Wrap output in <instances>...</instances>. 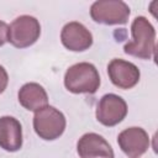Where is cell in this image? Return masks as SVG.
Listing matches in <instances>:
<instances>
[{
    "instance_id": "4fadbf2b",
    "label": "cell",
    "mask_w": 158,
    "mask_h": 158,
    "mask_svg": "<svg viewBox=\"0 0 158 158\" xmlns=\"http://www.w3.org/2000/svg\"><path fill=\"white\" fill-rule=\"evenodd\" d=\"M7 83H9L7 72H6V69L2 65H0V94L4 93V90L7 86Z\"/></svg>"
},
{
    "instance_id": "9c48e42d",
    "label": "cell",
    "mask_w": 158,
    "mask_h": 158,
    "mask_svg": "<svg viewBox=\"0 0 158 158\" xmlns=\"http://www.w3.org/2000/svg\"><path fill=\"white\" fill-rule=\"evenodd\" d=\"M117 143L126 156L137 158L147 152L149 147V137L141 127H128L118 133Z\"/></svg>"
},
{
    "instance_id": "7a4b0ae2",
    "label": "cell",
    "mask_w": 158,
    "mask_h": 158,
    "mask_svg": "<svg viewBox=\"0 0 158 158\" xmlns=\"http://www.w3.org/2000/svg\"><path fill=\"white\" fill-rule=\"evenodd\" d=\"M64 85L73 94H94L100 86V75L94 64L77 63L67 69Z\"/></svg>"
},
{
    "instance_id": "ba28073f",
    "label": "cell",
    "mask_w": 158,
    "mask_h": 158,
    "mask_svg": "<svg viewBox=\"0 0 158 158\" xmlns=\"http://www.w3.org/2000/svg\"><path fill=\"white\" fill-rule=\"evenodd\" d=\"M60 41L67 49L72 52H83L91 47L93 35L83 23L72 21L62 28Z\"/></svg>"
},
{
    "instance_id": "8992f818",
    "label": "cell",
    "mask_w": 158,
    "mask_h": 158,
    "mask_svg": "<svg viewBox=\"0 0 158 158\" xmlns=\"http://www.w3.org/2000/svg\"><path fill=\"white\" fill-rule=\"evenodd\" d=\"M96 120L107 127L120 123L127 115L126 101L116 94L104 95L96 106Z\"/></svg>"
},
{
    "instance_id": "7c38bea8",
    "label": "cell",
    "mask_w": 158,
    "mask_h": 158,
    "mask_svg": "<svg viewBox=\"0 0 158 158\" xmlns=\"http://www.w3.org/2000/svg\"><path fill=\"white\" fill-rule=\"evenodd\" d=\"M19 102L28 111H38L48 105V95L38 83H27L19 90Z\"/></svg>"
},
{
    "instance_id": "52a82bcc",
    "label": "cell",
    "mask_w": 158,
    "mask_h": 158,
    "mask_svg": "<svg viewBox=\"0 0 158 158\" xmlns=\"http://www.w3.org/2000/svg\"><path fill=\"white\" fill-rule=\"evenodd\" d=\"M107 74L111 83L123 90L133 88L141 77L137 65L121 58H115L107 64Z\"/></svg>"
},
{
    "instance_id": "8fae6325",
    "label": "cell",
    "mask_w": 158,
    "mask_h": 158,
    "mask_svg": "<svg viewBox=\"0 0 158 158\" xmlns=\"http://www.w3.org/2000/svg\"><path fill=\"white\" fill-rule=\"evenodd\" d=\"M0 147L7 152H17L22 147V127L17 118L0 117Z\"/></svg>"
},
{
    "instance_id": "6da1fadb",
    "label": "cell",
    "mask_w": 158,
    "mask_h": 158,
    "mask_svg": "<svg viewBox=\"0 0 158 158\" xmlns=\"http://www.w3.org/2000/svg\"><path fill=\"white\" fill-rule=\"evenodd\" d=\"M132 41L123 47L126 54L139 59H151L156 51V30L144 16H137L131 25Z\"/></svg>"
},
{
    "instance_id": "3957f363",
    "label": "cell",
    "mask_w": 158,
    "mask_h": 158,
    "mask_svg": "<svg viewBox=\"0 0 158 158\" xmlns=\"http://www.w3.org/2000/svg\"><path fill=\"white\" fill-rule=\"evenodd\" d=\"M65 116L53 106H46L35 112L33 128L40 138L53 141L59 138L65 130Z\"/></svg>"
},
{
    "instance_id": "5bb4252c",
    "label": "cell",
    "mask_w": 158,
    "mask_h": 158,
    "mask_svg": "<svg viewBox=\"0 0 158 158\" xmlns=\"http://www.w3.org/2000/svg\"><path fill=\"white\" fill-rule=\"evenodd\" d=\"M7 30L9 26L6 25V22L0 20V47L5 44V42H7Z\"/></svg>"
},
{
    "instance_id": "5b68a950",
    "label": "cell",
    "mask_w": 158,
    "mask_h": 158,
    "mask_svg": "<svg viewBox=\"0 0 158 158\" xmlns=\"http://www.w3.org/2000/svg\"><path fill=\"white\" fill-rule=\"evenodd\" d=\"M131 10L122 0H98L90 7L91 19L102 25H125Z\"/></svg>"
},
{
    "instance_id": "30bf717a",
    "label": "cell",
    "mask_w": 158,
    "mask_h": 158,
    "mask_svg": "<svg viewBox=\"0 0 158 158\" xmlns=\"http://www.w3.org/2000/svg\"><path fill=\"white\" fill-rule=\"evenodd\" d=\"M77 151L80 158H114L110 143L102 136L94 132L85 133L79 138Z\"/></svg>"
},
{
    "instance_id": "277c9868",
    "label": "cell",
    "mask_w": 158,
    "mask_h": 158,
    "mask_svg": "<svg viewBox=\"0 0 158 158\" xmlns=\"http://www.w3.org/2000/svg\"><path fill=\"white\" fill-rule=\"evenodd\" d=\"M41 35L40 21L30 15L16 17L9 26L7 42L16 48H26L32 46Z\"/></svg>"
}]
</instances>
